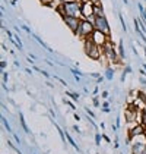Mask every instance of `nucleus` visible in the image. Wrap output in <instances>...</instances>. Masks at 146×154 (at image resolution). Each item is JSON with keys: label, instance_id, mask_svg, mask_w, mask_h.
<instances>
[{"label": "nucleus", "instance_id": "obj_1", "mask_svg": "<svg viewBox=\"0 0 146 154\" xmlns=\"http://www.w3.org/2000/svg\"><path fill=\"white\" fill-rule=\"evenodd\" d=\"M82 5L83 2L74 0L69 3H63L61 6L57 8V11L61 16H82Z\"/></svg>", "mask_w": 146, "mask_h": 154}, {"label": "nucleus", "instance_id": "obj_2", "mask_svg": "<svg viewBox=\"0 0 146 154\" xmlns=\"http://www.w3.org/2000/svg\"><path fill=\"white\" fill-rule=\"evenodd\" d=\"M85 51L91 59H101V56H104V50H102V47L98 46V44H95V43L92 41L91 37L85 38Z\"/></svg>", "mask_w": 146, "mask_h": 154}, {"label": "nucleus", "instance_id": "obj_3", "mask_svg": "<svg viewBox=\"0 0 146 154\" xmlns=\"http://www.w3.org/2000/svg\"><path fill=\"white\" fill-rule=\"evenodd\" d=\"M94 31H95V25L92 24V22H89L88 19H82V21H80V24H79L77 31H76V34L85 40V38H88V37L92 35V32H94Z\"/></svg>", "mask_w": 146, "mask_h": 154}, {"label": "nucleus", "instance_id": "obj_4", "mask_svg": "<svg viewBox=\"0 0 146 154\" xmlns=\"http://www.w3.org/2000/svg\"><path fill=\"white\" fill-rule=\"evenodd\" d=\"M91 38H92V41L95 43V44H98V46H104L107 41L110 40V37L107 35V34H104L102 31H99V29H95L94 32H92V35H91Z\"/></svg>", "mask_w": 146, "mask_h": 154}, {"label": "nucleus", "instance_id": "obj_5", "mask_svg": "<svg viewBox=\"0 0 146 154\" xmlns=\"http://www.w3.org/2000/svg\"><path fill=\"white\" fill-rule=\"evenodd\" d=\"M95 15V5L89 0V2H85L82 5V19H89L91 16Z\"/></svg>", "mask_w": 146, "mask_h": 154}, {"label": "nucleus", "instance_id": "obj_6", "mask_svg": "<svg viewBox=\"0 0 146 154\" xmlns=\"http://www.w3.org/2000/svg\"><path fill=\"white\" fill-rule=\"evenodd\" d=\"M95 29H99V31H102L104 34H107L110 37V26H108V22H107V19L104 18V15H101V16H97V19H95Z\"/></svg>", "mask_w": 146, "mask_h": 154}, {"label": "nucleus", "instance_id": "obj_7", "mask_svg": "<svg viewBox=\"0 0 146 154\" xmlns=\"http://www.w3.org/2000/svg\"><path fill=\"white\" fill-rule=\"evenodd\" d=\"M102 50H104V56L108 59V62H115V60H117L115 50H114V47H112V44H111L110 40L102 46Z\"/></svg>", "mask_w": 146, "mask_h": 154}, {"label": "nucleus", "instance_id": "obj_8", "mask_svg": "<svg viewBox=\"0 0 146 154\" xmlns=\"http://www.w3.org/2000/svg\"><path fill=\"white\" fill-rule=\"evenodd\" d=\"M63 19H64L66 25L72 29L73 32H76V31H77L79 24H80V21H82V18H79V16H63Z\"/></svg>", "mask_w": 146, "mask_h": 154}, {"label": "nucleus", "instance_id": "obj_9", "mask_svg": "<svg viewBox=\"0 0 146 154\" xmlns=\"http://www.w3.org/2000/svg\"><path fill=\"white\" fill-rule=\"evenodd\" d=\"M146 132V128L140 123V125H136L134 128L129 131V138H133V137H139V135H143Z\"/></svg>", "mask_w": 146, "mask_h": 154}, {"label": "nucleus", "instance_id": "obj_10", "mask_svg": "<svg viewBox=\"0 0 146 154\" xmlns=\"http://www.w3.org/2000/svg\"><path fill=\"white\" fill-rule=\"evenodd\" d=\"M95 15H97V16H101V15H102V11H101V3H97V5H95Z\"/></svg>", "mask_w": 146, "mask_h": 154}, {"label": "nucleus", "instance_id": "obj_11", "mask_svg": "<svg viewBox=\"0 0 146 154\" xmlns=\"http://www.w3.org/2000/svg\"><path fill=\"white\" fill-rule=\"evenodd\" d=\"M21 123H22V126H24V129L28 132V128H26V125H25V122H24V116L21 115Z\"/></svg>", "mask_w": 146, "mask_h": 154}, {"label": "nucleus", "instance_id": "obj_12", "mask_svg": "<svg viewBox=\"0 0 146 154\" xmlns=\"http://www.w3.org/2000/svg\"><path fill=\"white\" fill-rule=\"evenodd\" d=\"M39 2H41L42 5H51V3H53V0H39Z\"/></svg>", "mask_w": 146, "mask_h": 154}, {"label": "nucleus", "instance_id": "obj_13", "mask_svg": "<svg viewBox=\"0 0 146 154\" xmlns=\"http://www.w3.org/2000/svg\"><path fill=\"white\" fill-rule=\"evenodd\" d=\"M91 2H92L94 5H97V3H99V0H91Z\"/></svg>", "mask_w": 146, "mask_h": 154}, {"label": "nucleus", "instance_id": "obj_14", "mask_svg": "<svg viewBox=\"0 0 146 154\" xmlns=\"http://www.w3.org/2000/svg\"><path fill=\"white\" fill-rule=\"evenodd\" d=\"M80 2H83V3H85V2H89V0H80Z\"/></svg>", "mask_w": 146, "mask_h": 154}]
</instances>
